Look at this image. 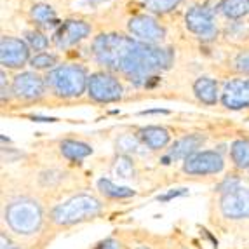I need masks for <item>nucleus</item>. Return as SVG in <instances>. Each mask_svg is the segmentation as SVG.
I'll return each instance as SVG.
<instances>
[{"label": "nucleus", "instance_id": "7c9ffc66", "mask_svg": "<svg viewBox=\"0 0 249 249\" xmlns=\"http://www.w3.org/2000/svg\"><path fill=\"white\" fill-rule=\"evenodd\" d=\"M185 194H187V188H178V190L169 192V194H166V196H160L159 197V200L166 202V200H171V199H175V197H179V196H185Z\"/></svg>", "mask_w": 249, "mask_h": 249}, {"label": "nucleus", "instance_id": "b1692460", "mask_svg": "<svg viewBox=\"0 0 249 249\" xmlns=\"http://www.w3.org/2000/svg\"><path fill=\"white\" fill-rule=\"evenodd\" d=\"M181 0H143V5L148 9L150 13L155 14H166L171 13L173 9L178 7Z\"/></svg>", "mask_w": 249, "mask_h": 249}, {"label": "nucleus", "instance_id": "2f4dec72", "mask_svg": "<svg viewBox=\"0 0 249 249\" xmlns=\"http://www.w3.org/2000/svg\"><path fill=\"white\" fill-rule=\"evenodd\" d=\"M96 249H121V246H119L117 241H113V239H107V241H103L101 244H98Z\"/></svg>", "mask_w": 249, "mask_h": 249}, {"label": "nucleus", "instance_id": "72a5a7b5", "mask_svg": "<svg viewBox=\"0 0 249 249\" xmlns=\"http://www.w3.org/2000/svg\"><path fill=\"white\" fill-rule=\"evenodd\" d=\"M159 82H160V77H159V75H152V77H148V80H146L145 88H155Z\"/></svg>", "mask_w": 249, "mask_h": 249}, {"label": "nucleus", "instance_id": "39448f33", "mask_svg": "<svg viewBox=\"0 0 249 249\" xmlns=\"http://www.w3.org/2000/svg\"><path fill=\"white\" fill-rule=\"evenodd\" d=\"M7 223L18 233H34L42 223V211L34 200H18L7 208Z\"/></svg>", "mask_w": 249, "mask_h": 249}, {"label": "nucleus", "instance_id": "dca6fc26", "mask_svg": "<svg viewBox=\"0 0 249 249\" xmlns=\"http://www.w3.org/2000/svg\"><path fill=\"white\" fill-rule=\"evenodd\" d=\"M194 92L197 100L206 105H216L218 101V84L211 77H199L194 82Z\"/></svg>", "mask_w": 249, "mask_h": 249}, {"label": "nucleus", "instance_id": "c85d7f7f", "mask_svg": "<svg viewBox=\"0 0 249 249\" xmlns=\"http://www.w3.org/2000/svg\"><path fill=\"white\" fill-rule=\"evenodd\" d=\"M119 146H122V150H136L138 143L133 136H122L119 140Z\"/></svg>", "mask_w": 249, "mask_h": 249}, {"label": "nucleus", "instance_id": "1a4fd4ad", "mask_svg": "<svg viewBox=\"0 0 249 249\" xmlns=\"http://www.w3.org/2000/svg\"><path fill=\"white\" fill-rule=\"evenodd\" d=\"M91 35V25L84 19H67L53 34V44L58 49H67L75 46L77 42L84 40Z\"/></svg>", "mask_w": 249, "mask_h": 249}, {"label": "nucleus", "instance_id": "9b49d317", "mask_svg": "<svg viewBox=\"0 0 249 249\" xmlns=\"http://www.w3.org/2000/svg\"><path fill=\"white\" fill-rule=\"evenodd\" d=\"M11 91L19 100H37L46 91V80L34 71H21L14 77Z\"/></svg>", "mask_w": 249, "mask_h": 249}, {"label": "nucleus", "instance_id": "a211bd4d", "mask_svg": "<svg viewBox=\"0 0 249 249\" xmlns=\"http://www.w3.org/2000/svg\"><path fill=\"white\" fill-rule=\"evenodd\" d=\"M30 14L38 26H44V28H59L61 26V21L56 18L54 9L47 4H35Z\"/></svg>", "mask_w": 249, "mask_h": 249}, {"label": "nucleus", "instance_id": "e433bc0d", "mask_svg": "<svg viewBox=\"0 0 249 249\" xmlns=\"http://www.w3.org/2000/svg\"><path fill=\"white\" fill-rule=\"evenodd\" d=\"M89 2H94V4H98V2H107V0H89Z\"/></svg>", "mask_w": 249, "mask_h": 249}, {"label": "nucleus", "instance_id": "5701e85b", "mask_svg": "<svg viewBox=\"0 0 249 249\" xmlns=\"http://www.w3.org/2000/svg\"><path fill=\"white\" fill-rule=\"evenodd\" d=\"M54 65H58V56L54 53H37L30 59V67H34L35 70H54Z\"/></svg>", "mask_w": 249, "mask_h": 249}, {"label": "nucleus", "instance_id": "6e6552de", "mask_svg": "<svg viewBox=\"0 0 249 249\" xmlns=\"http://www.w3.org/2000/svg\"><path fill=\"white\" fill-rule=\"evenodd\" d=\"M127 30L136 40L146 42V44H155V42H160L166 37V28L155 18L148 16V14L133 16L127 23Z\"/></svg>", "mask_w": 249, "mask_h": 249}, {"label": "nucleus", "instance_id": "f257e3e1", "mask_svg": "<svg viewBox=\"0 0 249 249\" xmlns=\"http://www.w3.org/2000/svg\"><path fill=\"white\" fill-rule=\"evenodd\" d=\"M173 61H175V49L171 47L164 49L154 44L136 40L122 61L121 71L127 75V79L134 86L145 88L148 77L160 70H167L173 65Z\"/></svg>", "mask_w": 249, "mask_h": 249}, {"label": "nucleus", "instance_id": "aec40b11", "mask_svg": "<svg viewBox=\"0 0 249 249\" xmlns=\"http://www.w3.org/2000/svg\"><path fill=\"white\" fill-rule=\"evenodd\" d=\"M61 154L70 160H82V159L92 154V148L82 142L65 140V142H61Z\"/></svg>", "mask_w": 249, "mask_h": 249}, {"label": "nucleus", "instance_id": "4c0bfd02", "mask_svg": "<svg viewBox=\"0 0 249 249\" xmlns=\"http://www.w3.org/2000/svg\"><path fill=\"white\" fill-rule=\"evenodd\" d=\"M138 249H148V248H138Z\"/></svg>", "mask_w": 249, "mask_h": 249}, {"label": "nucleus", "instance_id": "2eb2a0df", "mask_svg": "<svg viewBox=\"0 0 249 249\" xmlns=\"http://www.w3.org/2000/svg\"><path fill=\"white\" fill-rule=\"evenodd\" d=\"M206 138L202 134H188V136L181 138L173 145V148L169 150V154L166 155L167 159H188L190 155L197 154V150L204 145Z\"/></svg>", "mask_w": 249, "mask_h": 249}, {"label": "nucleus", "instance_id": "6ab92c4d", "mask_svg": "<svg viewBox=\"0 0 249 249\" xmlns=\"http://www.w3.org/2000/svg\"><path fill=\"white\" fill-rule=\"evenodd\" d=\"M218 11L229 19H241L249 14V0H220Z\"/></svg>", "mask_w": 249, "mask_h": 249}, {"label": "nucleus", "instance_id": "9d476101", "mask_svg": "<svg viewBox=\"0 0 249 249\" xmlns=\"http://www.w3.org/2000/svg\"><path fill=\"white\" fill-rule=\"evenodd\" d=\"M30 47L25 40L2 37L0 40V63L7 68H19L30 61Z\"/></svg>", "mask_w": 249, "mask_h": 249}, {"label": "nucleus", "instance_id": "bb28decb", "mask_svg": "<svg viewBox=\"0 0 249 249\" xmlns=\"http://www.w3.org/2000/svg\"><path fill=\"white\" fill-rule=\"evenodd\" d=\"M227 37L229 38H248L249 35V26H246L244 28V23H232V25L227 26Z\"/></svg>", "mask_w": 249, "mask_h": 249}, {"label": "nucleus", "instance_id": "c9c22d12", "mask_svg": "<svg viewBox=\"0 0 249 249\" xmlns=\"http://www.w3.org/2000/svg\"><path fill=\"white\" fill-rule=\"evenodd\" d=\"M142 115H152V113H169L167 110H162V108H157V110H143L140 112Z\"/></svg>", "mask_w": 249, "mask_h": 249}, {"label": "nucleus", "instance_id": "a878e982", "mask_svg": "<svg viewBox=\"0 0 249 249\" xmlns=\"http://www.w3.org/2000/svg\"><path fill=\"white\" fill-rule=\"evenodd\" d=\"M113 173H115L119 178H124V179L133 178L134 167H133L131 159L125 157V155H119V157L115 159V164H113Z\"/></svg>", "mask_w": 249, "mask_h": 249}, {"label": "nucleus", "instance_id": "f704fd0d", "mask_svg": "<svg viewBox=\"0 0 249 249\" xmlns=\"http://www.w3.org/2000/svg\"><path fill=\"white\" fill-rule=\"evenodd\" d=\"M32 121H35V122H56V119L54 117H40V115H32L30 117Z\"/></svg>", "mask_w": 249, "mask_h": 249}, {"label": "nucleus", "instance_id": "cd10ccee", "mask_svg": "<svg viewBox=\"0 0 249 249\" xmlns=\"http://www.w3.org/2000/svg\"><path fill=\"white\" fill-rule=\"evenodd\" d=\"M233 68L241 73L249 75V51H241L233 58Z\"/></svg>", "mask_w": 249, "mask_h": 249}, {"label": "nucleus", "instance_id": "f03ea898", "mask_svg": "<svg viewBox=\"0 0 249 249\" xmlns=\"http://www.w3.org/2000/svg\"><path fill=\"white\" fill-rule=\"evenodd\" d=\"M46 86L61 98H77L88 89L89 77L80 65H61L47 73Z\"/></svg>", "mask_w": 249, "mask_h": 249}, {"label": "nucleus", "instance_id": "473e14b6", "mask_svg": "<svg viewBox=\"0 0 249 249\" xmlns=\"http://www.w3.org/2000/svg\"><path fill=\"white\" fill-rule=\"evenodd\" d=\"M0 77H2V80H0V84H2V101H5L9 100V91L5 89V71L0 73Z\"/></svg>", "mask_w": 249, "mask_h": 249}, {"label": "nucleus", "instance_id": "20e7f679", "mask_svg": "<svg viewBox=\"0 0 249 249\" xmlns=\"http://www.w3.org/2000/svg\"><path fill=\"white\" fill-rule=\"evenodd\" d=\"M101 211L100 200L91 196H77L53 209V220L59 225H71L89 220Z\"/></svg>", "mask_w": 249, "mask_h": 249}, {"label": "nucleus", "instance_id": "ddd939ff", "mask_svg": "<svg viewBox=\"0 0 249 249\" xmlns=\"http://www.w3.org/2000/svg\"><path fill=\"white\" fill-rule=\"evenodd\" d=\"M221 103L230 110L249 108V79H233L225 84Z\"/></svg>", "mask_w": 249, "mask_h": 249}, {"label": "nucleus", "instance_id": "393cba45", "mask_svg": "<svg viewBox=\"0 0 249 249\" xmlns=\"http://www.w3.org/2000/svg\"><path fill=\"white\" fill-rule=\"evenodd\" d=\"M25 42L28 44L30 49L38 51V53H44V51L49 47V38L42 32H37V30H30L25 34Z\"/></svg>", "mask_w": 249, "mask_h": 249}, {"label": "nucleus", "instance_id": "f3484780", "mask_svg": "<svg viewBox=\"0 0 249 249\" xmlns=\"http://www.w3.org/2000/svg\"><path fill=\"white\" fill-rule=\"evenodd\" d=\"M140 138L143 140L148 148L152 150H159V148H164V146L169 143V133H167V129L164 127H159V125H146L140 131Z\"/></svg>", "mask_w": 249, "mask_h": 249}, {"label": "nucleus", "instance_id": "412c9836", "mask_svg": "<svg viewBox=\"0 0 249 249\" xmlns=\"http://www.w3.org/2000/svg\"><path fill=\"white\" fill-rule=\"evenodd\" d=\"M230 155L237 167L248 169L249 167V140H237L230 146Z\"/></svg>", "mask_w": 249, "mask_h": 249}, {"label": "nucleus", "instance_id": "4be33fe9", "mask_svg": "<svg viewBox=\"0 0 249 249\" xmlns=\"http://www.w3.org/2000/svg\"><path fill=\"white\" fill-rule=\"evenodd\" d=\"M98 188L101 190V194L107 197H112V199H127V197L134 196V190L127 187H119L115 183H112L110 179L101 178L98 181Z\"/></svg>", "mask_w": 249, "mask_h": 249}, {"label": "nucleus", "instance_id": "7ed1b4c3", "mask_svg": "<svg viewBox=\"0 0 249 249\" xmlns=\"http://www.w3.org/2000/svg\"><path fill=\"white\" fill-rule=\"evenodd\" d=\"M134 42L136 38L125 37V35L101 34L92 40V54H94L96 61L103 67L110 68V70H121L122 61Z\"/></svg>", "mask_w": 249, "mask_h": 249}, {"label": "nucleus", "instance_id": "f8f14e48", "mask_svg": "<svg viewBox=\"0 0 249 249\" xmlns=\"http://www.w3.org/2000/svg\"><path fill=\"white\" fill-rule=\"evenodd\" d=\"M223 169V157L218 152H197L185 159L183 171L190 175H213Z\"/></svg>", "mask_w": 249, "mask_h": 249}, {"label": "nucleus", "instance_id": "423d86ee", "mask_svg": "<svg viewBox=\"0 0 249 249\" xmlns=\"http://www.w3.org/2000/svg\"><path fill=\"white\" fill-rule=\"evenodd\" d=\"M185 26L196 34L199 40L213 42L218 37V28L214 23V13L206 5H194L185 14Z\"/></svg>", "mask_w": 249, "mask_h": 249}, {"label": "nucleus", "instance_id": "4468645a", "mask_svg": "<svg viewBox=\"0 0 249 249\" xmlns=\"http://www.w3.org/2000/svg\"><path fill=\"white\" fill-rule=\"evenodd\" d=\"M221 211L227 218H249V188H235L221 199Z\"/></svg>", "mask_w": 249, "mask_h": 249}, {"label": "nucleus", "instance_id": "0eeeda50", "mask_svg": "<svg viewBox=\"0 0 249 249\" xmlns=\"http://www.w3.org/2000/svg\"><path fill=\"white\" fill-rule=\"evenodd\" d=\"M88 92L98 103H113L122 98V86L113 75L98 71L89 77Z\"/></svg>", "mask_w": 249, "mask_h": 249}, {"label": "nucleus", "instance_id": "c756f323", "mask_svg": "<svg viewBox=\"0 0 249 249\" xmlns=\"http://www.w3.org/2000/svg\"><path fill=\"white\" fill-rule=\"evenodd\" d=\"M235 188H239V179L237 178H229V179H225L223 183L220 185V190L221 192H232V190H235Z\"/></svg>", "mask_w": 249, "mask_h": 249}]
</instances>
